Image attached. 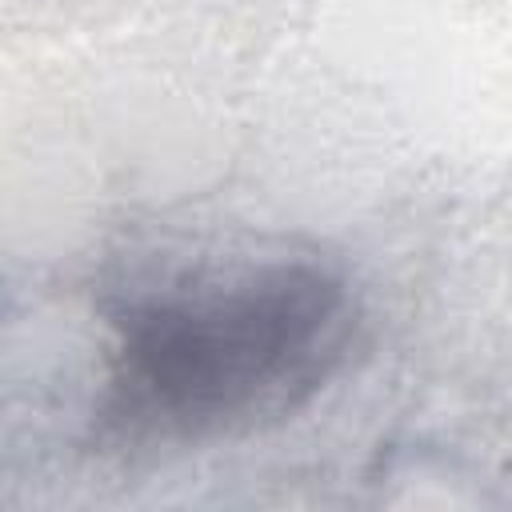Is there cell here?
I'll use <instances>...</instances> for the list:
<instances>
[{
  "label": "cell",
  "instance_id": "6da1fadb",
  "mask_svg": "<svg viewBox=\"0 0 512 512\" xmlns=\"http://www.w3.org/2000/svg\"><path fill=\"white\" fill-rule=\"evenodd\" d=\"M104 432L196 444L296 412L344 360L356 300L324 256H196L108 304Z\"/></svg>",
  "mask_w": 512,
  "mask_h": 512
}]
</instances>
